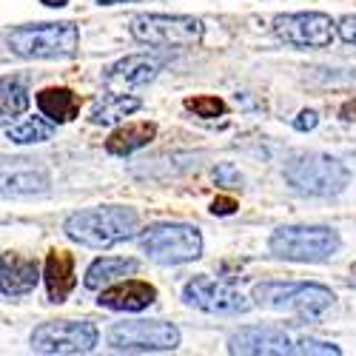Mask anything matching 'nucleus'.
<instances>
[{"label":"nucleus","instance_id":"nucleus-6","mask_svg":"<svg viewBox=\"0 0 356 356\" xmlns=\"http://www.w3.org/2000/svg\"><path fill=\"white\" fill-rule=\"evenodd\" d=\"M268 248L288 262H328L339 251V234L325 225H282L271 234Z\"/></svg>","mask_w":356,"mask_h":356},{"label":"nucleus","instance_id":"nucleus-5","mask_svg":"<svg viewBox=\"0 0 356 356\" xmlns=\"http://www.w3.org/2000/svg\"><path fill=\"white\" fill-rule=\"evenodd\" d=\"M80 43V29L72 20L60 23H40V26H20L6 32V46L17 57L29 60H57L72 57Z\"/></svg>","mask_w":356,"mask_h":356},{"label":"nucleus","instance_id":"nucleus-3","mask_svg":"<svg viewBox=\"0 0 356 356\" xmlns=\"http://www.w3.org/2000/svg\"><path fill=\"white\" fill-rule=\"evenodd\" d=\"M285 183L305 197H337L350 183V171L339 157L305 152L285 165Z\"/></svg>","mask_w":356,"mask_h":356},{"label":"nucleus","instance_id":"nucleus-20","mask_svg":"<svg viewBox=\"0 0 356 356\" xmlns=\"http://www.w3.org/2000/svg\"><path fill=\"white\" fill-rule=\"evenodd\" d=\"M38 108L51 123H72L80 114V97L69 88H43L38 95Z\"/></svg>","mask_w":356,"mask_h":356},{"label":"nucleus","instance_id":"nucleus-22","mask_svg":"<svg viewBox=\"0 0 356 356\" xmlns=\"http://www.w3.org/2000/svg\"><path fill=\"white\" fill-rule=\"evenodd\" d=\"M0 114H3V120H15V117H20L26 108H29V92L26 86L20 80H3V88H0Z\"/></svg>","mask_w":356,"mask_h":356},{"label":"nucleus","instance_id":"nucleus-27","mask_svg":"<svg viewBox=\"0 0 356 356\" xmlns=\"http://www.w3.org/2000/svg\"><path fill=\"white\" fill-rule=\"evenodd\" d=\"M316 123H319L316 111H302V114L293 120V129H296V131H311V129H316Z\"/></svg>","mask_w":356,"mask_h":356},{"label":"nucleus","instance_id":"nucleus-13","mask_svg":"<svg viewBox=\"0 0 356 356\" xmlns=\"http://www.w3.org/2000/svg\"><path fill=\"white\" fill-rule=\"evenodd\" d=\"M160 69H163V57L157 54H129L123 60H117L114 66H108L103 80L111 92H120V88L152 83L160 74Z\"/></svg>","mask_w":356,"mask_h":356},{"label":"nucleus","instance_id":"nucleus-15","mask_svg":"<svg viewBox=\"0 0 356 356\" xmlns=\"http://www.w3.org/2000/svg\"><path fill=\"white\" fill-rule=\"evenodd\" d=\"M43 282L49 291L51 302H66V296L74 291L77 280H74V257L63 248H54L46 257V268H43Z\"/></svg>","mask_w":356,"mask_h":356},{"label":"nucleus","instance_id":"nucleus-10","mask_svg":"<svg viewBox=\"0 0 356 356\" xmlns=\"http://www.w3.org/2000/svg\"><path fill=\"white\" fill-rule=\"evenodd\" d=\"M339 29L325 12H296V15H277L274 35L293 49H328Z\"/></svg>","mask_w":356,"mask_h":356},{"label":"nucleus","instance_id":"nucleus-14","mask_svg":"<svg viewBox=\"0 0 356 356\" xmlns=\"http://www.w3.org/2000/svg\"><path fill=\"white\" fill-rule=\"evenodd\" d=\"M157 302V288L148 285L143 280H126V282H117L100 291L97 296V305L108 308V311H126V314H137L145 311L148 305Z\"/></svg>","mask_w":356,"mask_h":356},{"label":"nucleus","instance_id":"nucleus-28","mask_svg":"<svg viewBox=\"0 0 356 356\" xmlns=\"http://www.w3.org/2000/svg\"><path fill=\"white\" fill-rule=\"evenodd\" d=\"M234 211H236V202L228 200V197H220V200H214V205H211V214H220V217L234 214Z\"/></svg>","mask_w":356,"mask_h":356},{"label":"nucleus","instance_id":"nucleus-2","mask_svg":"<svg viewBox=\"0 0 356 356\" xmlns=\"http://www.w3.org/2000/svg\"><path fill=\"white\" fill-rule=\"evenodd\" d=\"M254 302L262 308H271V311H288L296 314L305 322H316L325 316L337 296L331 288L316 285V282H259L254 285Z\"/></svg>","mask_w":356,"mask_h":356},{"label":"nucleus","instance_id":"nucleus-4","mask_svg":"<svg viewBox=\"0 0 356 356\" xmlns=\"http://www.w3.org/2000/svg\"><path fill=\"white\" fill-rule=\"evenodd\" d=\"M228 353H245V356H285V353H311V356H339V348L331 342H319L308 337H293L282 328L271 325H251L231 334Z\"/></svg>","mask_w":356,"mask_h":356},{"label":"nucleus","instance_id":"nucleus-25","mask_svg":"<svg viewBox=\"0 0 356 356\" xmlns=\"http://www.w3.org/2000/svg\"><path fill=\"white\" fill-rule=\"evenodd\" d=\"M214 180H217V186H243V177H240V171H236L231 163L217 165V171H214Z\"/></svg>","mask_w":356,"mask_h":356},{"label":"nucleus","instance_id":"nucleus-21","mask_svg":"<svg viewBox=\"0 0 356 356\" xmlns=\"http://www.w3.org/2000/svg\"><path fill=\"white\" fill-rule=\"evenodd\" d=\"M49 180L40 171H6L3 174V197H35L46 194Z\"/></svg>","mask_w":356,"mask_h":356},{"label":"nucleus","instance_id":"nucleus-16","mask_svg":"<svg viewBox=\"0 0 356 356\" xmlns=\"http://www.w3.org/2000/svg\"><path fill=\"white\" fill-rule=\"evenodd\" d=\"M40 280V268L35 259H23L17 254H3L0 262V285H3V296H23L32 293Z\"/></svg>","mask_w":356,"mask_h":356},{"label":"nucleus","instance_id":"nucleus-1","mask_svg":"<svg viewBox=\"0 0 356 356\" xmlns=\"http://www.w3.org/2000/svg\"><path fill=\"white\" fill-rule=\"evenodd\" d=\"M137 211L126 205H97V209L74 211L63 231L69 240L86 248H111L117 243H126L137 234Z\"/></svg>","mask_w":356,"mask_h":356},{"label":"nucleus","instance_id":"nucleus-23","mask_svg":"<svg viewBox=\"0 0 356 356\" xmlns=\"http://www.w3.org/2000/svg\"><path fill=\"white\" fill-rule=\"evenodd\" d=\"M54 134L51 123H43L40 117H29V120L17 123V126H6V140L17 143V145H29V143H43Z\"/></svg>","mask_w":356,"mask_h":356},{"label":"nucleus","instance_id":"nucleus-30","mask_svg":"<svg viewBox=\"0 0 356 356\" xmlns=\"http://www.w3.org/2000/svg\"><path fill=\"white\" fill-rule=\"evenodd\" d=\"M103 6H117V3H134V0H97Z\"/></svg>","mask_w":356,"mask_h":356},{"label":"nucleus","instance_id":"nucleus-11","mask_svg":"<svg viewBox=\"0 0 356 356\" xmlns=\"http://www.w3.org/2000/svg\"><path fill=\"white\" fill-rule=\"evenodd\" d=\"M100 334L95 322H74V319H60V322H43L32 334V350L38 353H88L95 350Z\"/></svg>","mask_w":356,"mask_h":356},{"label":"nucleus","instance_id":"nucleus-9","mask_svg":"<svg viewBox=\"0 0 356 356\" xmlns=\"http://www.w3.org/2000/svg\"><path fill=\"white\" fill-rule=\"evenodd\" d=\"M106 342L111 350L126 353H154V350H174L180 345L177 325L163 319H137V322H117L108 328Z\"/></svg>","mask_w":356,"mask_h":356},{"label":"nucleus","instance_id":"nucleus-29","mask_svg":"<svg viewBox=\"0 0 356 356\" xmlns=\"http://www.w3.org/2000/svg\"><path fill=\"white\" fill-rule=\"evenodd\" d=\"M43 6H49V9H60V6H66L69 0H40Z\"/></svg>","mask_w":356,"mask_h":356},{"label":"nucleus","instance_id":"nucleus-19","mask_svg":"<svg viewBox=\"0 0 356 356\" xmlns=\"http://www.w3.org/2000/svg\"><path fill=\"white\" fill-rule=\"evenodd\" d=\"M137 268H140L137 259H126V257H100V259H95L92 265H88L83 285H86L88 291H100V288H106V285L114 282V280H120V277H126V274H134Z\"/></svg>","mask_w":356,"mask_h":356},{"label":"nucleus","instance_id":"nucleus-7","mask_svg":"<svg viewBox=\"0 0 356 356\" xmlns=\"http://www.w3.org/2000/svg\"><path fill=\"white\" fill-rule=\"evenodd\" d=\"M140 248L160 265H183L202 254V234L186 222H157L140 234Z\"/></svg>","mask_w":356,"mask_h":356},{"label":"nucleus","instance_id":"nucleus-12","mask_svg":"<svg viewBox=\"0 0 356 356\" xmlns=\"http://www.w3.org/2000/svg\"><path fill=\"white\" fill-rule=\"evenodd\" d=\"M183 300L186 305L205 311V314H220V316H236V314H245L251 311V300L231 288L228 282L211 280V277H194L186 282L183 288Z\"/></svg>","mask_w":356,"mask_h":356},{"label":"nucleus","instance_id":"nucleus-8","mask_svg":"<svg viewBox=\"0 0 356 356\" xmlns=\"http://www.w3.org/2000/svg\"><path fill=\"white\" fill-rule=\"evenodd\" d=\"M131 38L145 46L160 49H186L202 40V20L191 15H134L131 17Z\"/></svg>","mask_w":356,"mask_h":356},{"label":"nucleus","instance_id":"nucleus-17","mask_svg":"<svg viewBox=\"0 0 356 356\" xmlns=\"http://www.w3.org/2000/svg\"><path fill=\"white\" fill-rule=\"evenodd\" d=\"M143 106L140 97H129V95H120V92H108L100 95L92 106V114H88V120H92L95 126H114V123H120L126 120L129 114H134L137 108Z\"/></svg>","mask_w":356,"mask_h":356},{"label":"nucleus","instance_id":"nucleus-18","mask_svg":"<svg viewBox=\"0 0 356 356\" xmlns=\"http://www.w3.org/2000/svg\"><path fill=\"white\" fill-rule=\"evenodd\" d=\"M154 137H157L154 123H148V120L145 123H126L106 140V152L114 157H129V154L140 152V148H145Z\"/></svg>","mask_w":356,"mask_h":356},{"label":"nucleus","instance_id":"nucleus-26","mask_svg":"<svg viewBox=\"0 0 356 356\" xmlns=\"http://www.w3.org/2000/svg\"><path fill=\"white\" fill-rule=\"evenodd\" d=\"M337 29H339V38H342L348 46H356V15H345Z\"/></svg>","mask_w":356,"mask_h":356},{"label":"nucleus","instance_id":"nucleus-24","mask_svg":"<svg viewBox=\"0 0 356 356\" xmlns=\"http://www.w3.org/2000/svg\"><path fill=\"white\" fill-rule=\"evenodd\" d=\"M186 108L194 111L197 117H202V120H214V117L225 114V103L220 97H188Z\"/></svg>","mask_w":356,"mask_h":356}]
</instances>
